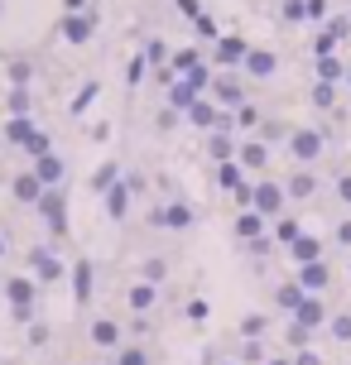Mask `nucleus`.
I'll return each instance as SVG.
<instances>
[]
</instances>
